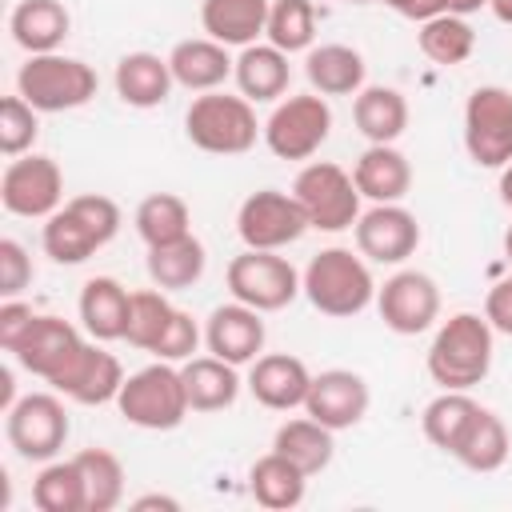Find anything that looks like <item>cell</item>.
I'll use <instances>...</instances> for the list:
<instances>
[{
	"instance_id": "cell-1",
	"label": "cell",
	"mask_w": 512,
	"mask_h": 512,
	"mask_svg": "<svg viewBox=\"0 0 512 512\" xmlns=\"http://www.w3.org/2000/svg\"><path fill=\"white\" fill-rule=\"evenodd\" d=\"M124 216H120V204L112 196H100V192H88V196H72L64 200L40 228V244H44V256L52 264H84L92 260L104 244L116 240Z\"/></svg>"
},
{
	"instance_id": "cell-2",
	"label": "cell",
	"mask_w": 512,
	"mask_h": 512,
	"mask_svg": "<svg viewBox=\"0 0 512 512\" xmlns=\"http://www.w3.org/2000/svg\"><path fill=\"white\" fill-rule=\"evenodd\" d=\"M492 352H496V332L484 320V312H452L436 328L424 364L432 384L472 392L492 372Z\"/></svg>"
},
{
	"instance_id": "cell-3",
	"label": "cell",
	"mask_w": 512,
	"mask_h": 512,
	"mask_svg": "<svg viewBox=\"0 0 512 512\" xmlns=\"http://www.w3.org/2000/svg\"><path fill=\"white\" fill-rule=\"evenodd\" d=\"M300 288H304L308 304L332 320H352L368 304H376V280H372L368 260L340 244L320 248L308 260V268L300 272Z\"/></svg>"
},
{
	"instance_id": "cell-4",
	"label": "cell",
	"mask_w": 512,
	"mask_h": 512,
	"mask_svg": "<svg viewBox=\"0 0 512 512\" xmlns=\"http://www.w3.org/2000/svg\"><path fill=\"white\" fill-rule=\"evenodd\" d=\"M184 136L192 148L208 156H244L256 136H264V124L256 120V104L232 92H200L184 112Z\"/></svg>"
},
{
	"instance_id": "cell-5",
	"label": "cell",
	"mask_w": 512,
	"mask_h": 512,
	"mask_svg": "<svg viewBox=\"0 0 512 512\" xmlns=\"http://www.w3.org/2000/svg\"><path fill=\"white\" fill-rule=\"evenodd\" d=\"M116 412L144 432H172L188 420V392H184V376L172 360H152L144 368H136L132 376H124L120 396H116Z\"/></svg>"
},
{
	"instance_id": "cell-6",
	"label": "cell",
	"mask_w": 512,
	"mask_h": 512,
	"mask_svg": "<svg viewBox=\"0 0 512 512\" xmlns=\"http://www.w3.org/2000/svg\"><path fill=\"white\" fill-rule=\"evenodd\" d=\"M100 80L96 68L84 64L80 56H64V52H44V56H28L16 72V92L44 116V112H72L84 108L96 96Z\"/></svg>"
},
{
	"instance_id": "cell-7",
	"label": "cell",
	"mask_w": 512,
	"mask_h": 512,
	"mask_svg": "<svg viewBox=\"0 0 512 512\" xmlns=\"http://www.w3.org/2000/svg\"><path fill=\"white\" fill-rule=\"evenodd\" d=\"M292 196L300 200L308 224L316 232H344L360 220V188L352 180V172H344L332 160H312L296 172L292 180Z\"/></svg>"
},
{
	"instance_id": "cell-8",
	"label": "cell",
	"mask_w": 512,
	"mask_h": 512,
	"mask_svg": "<svg viewBox=\"0 0 512 512\" xmlns=\"http://www.w3.org/2000/svg\"><path fill=\"white\" fill-rule=\"evenodd\" d=\"M332 136V108L320 92H300L276 100L264 120V144L276 160H312Z\"/></svg>"
},
{
	"instance_id": "cell-9",
	"label": "cell",
	"mask_w": 512,
	"mask_h": 512,
	"mask_svg": "<svg viewBox=\"0 0 512 512\" xmlns=\"http://www.w3.org/2000/svg\"><path fill=\"white\" fill-rule=\"evenodd\" d=\"M224 280H228L232 300L256 312H280L304 292L292 260L280 252H260V248H244L240 256H232Z\"/></svg>"
},
{
	"instance_id": "cell-10",
	"label": "cell",
	"mask_w": 512,
	"mask_h": 512,
	"mask_svg": "<svg viewBox=\"0 0 512 512\" xmlns=\"http://www.w3.org/2000/svg\"><path fill=\"white\" fill-rule=\"evenodd\" d=\"M464 152L476 168L512 164V92L500 84H480L464 100Z\"/></svg>"
},
{
	"instance_id": "cell-11",
	"label": "cell",
	"mask_w": 512,
	"mask_h": 512,
	"mask_svg": "<svg viewBox=\"0 0 512 512\" xmlns=\"http://www.w3.org/2000/svg\"><path fill=\"white\" fill-rule=\"evenodd\" d=\"M4 432L8 444L16 448L20 460L28 464H48L60 456L64 440H68V412L60 392H28L20 396L8 412H4Z\"/></svg>"
},
{
	"instance_id": "cell-12",
	"label": "cell",
	"mask_w": 512,
	"mask_h": 512,
	"mask_svg": "<svg viewBox=\"0 0 512 512\" xmlns=\"http://www.w3.org/2000/svg\"><path fill=\"white\" fill-rule=\"evenodd\" d=\"M0 204L20 220H48L64 204V172L44 152H24L8 160L0 176Z\"/></svg>"
},
{
	"instance_id": "cell-13",
	"label": "cell",
	"mask_w": 512,
	"mask_h": 512,
	"mask_svg": "<svg viewBox=\"0 0 512 512\" xmlns=\"http://www.w3.org/2000/svg\"><path fill=\"white\" fill-rule=\"evenodd\" d=\"M308 228L312 224H308L300 200L280 188H260V192L244 196V204L236 208V236L244 240V248L280 252V248L296 244Z\"/></svg>"
},
{
	"instance_id": "cell-14",
	"label": "cell",
	"mask_w": 512,
	"mask_h": 512,
	"mask_svg": "<svg viewBox=\"0 0 512 512\" xmlns=\"http://www.w3.org/2000/svg\"><path fill=\"white\" fill-rule=\"evenodd\" d=\"M376 312L388 332L420 336L440 320V288L420 268H400L384 284H376Z\"/></svg>"
},
{
	"instance_id": "cell-15",
	"label": "cell",
	"mask_w": 512,
	"mask_h": 512,
	"mask_svg": "<svg viewBox=\"0 0 512 512\" xmlns=\"http://www.w3.org/2000/svg\"><path fill=\"white\" fill-rule=\"evenodd\" d=\"M352 236H356V252L368 264L396 268L408 256H416V248H420V220L404 204H372L352 224Z\"/></svg>"
},
{
	"instance_id": "cell-16",
	"label": "cell",
	"mask_w": 512,
	"mask_h": 512,
	"mask_svg": "<svg viewBox=\"0 0 512 512\" xmlns=\"http://www.w3.org/2000/svg\"><path fill=\"white\" fill-rule=\"evenodd\" d=\"M120 384H124L120 360H116L100 340H92V336H88V340L76 348V356L48 380V388H56L64 400L84 404V408H92V404H116Z\"/></svg>"
},
{
	"instance_id": "cell-17",
	"label": "cell",
	"mask_w": 512,
	"mask_h": 512,
	"mask_svg": "<svg viewBox=\"0 0 512 512\" xmlns=\"http://www.w3.org/2000/svg\"><path fill=\"white\" fill-rule=\"evenodd\" d=\"M368 404H372L368 380L360 372H352V368L316 372L312 384H308V396H304V412L312 420H320L324 428H332V432L356 428L368 416Z\"/></svg>"
},
{
	"instance_id": "cell-18",
	"label": "cell",
	"mask_w": 512,
	"mask_h": 512,
	"mask_svg": "<svg viewBox=\"0 0 512 512\" xmlns=\"http://www.w3.org/2000/svg\"><path fill=\"white\" fill-rule=\"evenodd\" d=\"M264 340H268V328H264V312L240 304V300H228V304H216L204 320V348L236 368L252 364L260 352H264Z\"/></svg>"
},
{
	"instance_id": "cell-19",
	"label": "cell",
	"mask_w": 512,
	"mask_h": 512,
	"mask_svg": "<svg viewBox=\"0 0 512 512\" xmlns=\"http://www.w3.org/2000/svg\"><path fill=\"white\" fill-rule=\"evenodd\" d=\"M244 384H248V392H252V400L260 408H268V412H292V408H304L312 372L292 352H260L248 364V380Z\"/></svg>"
},
{
	"instance_id": "cell-20",
	"label": "cell",
	"mask_w": 512,
	"mask_h": 512,
	"mask_svg": "<svg viewBox=\"0 0 512 512\" xmlns=\"http://www.w3.org/2000/svg\"><path fill=\"white\" fill-rule=\"evenodd\" d=\"M84 344V336H80V328L76 324H68L64 316H36V324H32V332L20 340V348L12 352L16 356V364L24 368V372H32V376H40L44 384L76 356V348Z\"/></svg>"
},
{
	"instance_id": "cell-21",
	"label": "cell",
	"mask_w": 512,
	"mask_h": 512,
	"mask_svg": "<svg viewBox=\"0 0 512 512\" xmlns=\"http://www.w3.org/2000/svg\"><path fill=\"white\" fill-rule=\"evenodd\" d=\"M168 68H172V80L180 88L200 96V92H216L224 80H232L236 60L228 56V44H220L212 36H192V40L172 44Z\"/></svg>"
},
{
	"instance_id": "cell-22",
	"label": "cell",
	"mask_w": 512,
	"mask_h": 512,
	"mask_svg": "<svg viewBox=\"0 0 512 512\" xmlns=\"http://www.w3.org/2000/svg\"><path fill=\"white\" fill-rule=\"evenodd\" d=\"M352 180L364 200L400 204L412 188V164L396 144H368L352 164Z\"/></svg>"
},
{
	"instance_id": "cell-23",
	"label": "cell",
	"mask_w": 512,
	"mask_h": 512,
	"mask_svg": "<svg viewBox=\"0 0 512 512\" xmlns=\"http://www.w3.org/2000/svg\"><path fill=\"white\" fill-rule=\"evenodd\" d=\"M112 84H116V96L128 104V108H160L176 80H172V68H168V56H156V52H128L116 60V72H112Z\"/></svg>"
},
{
	"instance_id": "cell-24",
	"label": "cell",
	"mask_w": 512,
	"mask_h": 512,
	"mask_svg": "<svg viewBox=\"0 0 512 512\" xmlns=\"http://www.w3.org/2000/svg\"><path fill=\"white\" fill-rule=\"evenodd\" d=\"M128 304H132V292H128L116 276H92V280H84V288H80L76 312H80L84 332H88L92 340L108 344V340H124Z\"/></svg>"
},
{
	"instance_id": "cell-25",
	"label": "cell",
	"mask_w": 512,
	"mask_h": 512,
	"mask_svg": "<svg viewBox=\"0 0 512 512\" xmlns=\"http://www.w3.org/2000/svg\"><path fill=\"white\" fill-rule=\"evenodd\" d=\"M8 32L16 48H24L28 56H44L60 52V44L72 32V16L60 0H20L8 16Z\"/></svg>"
},
{
	"instance_id": "cell-26",
	"label": "cell",
	"mask_w": 512,
	"mask_h": 512,
	"mask_svg": "<svg viewBox=\"0 0 512 512\" xmlns=\"http://www.w3.org/2000/svg\"><path fill=\"white\" fill-rule=\"evenodd\" d=\"M352 120L368 144H396L408 128V100L392 84H364L352 96Z\"/></svg>"
},
{
	"instance_id": "cell-27",
	"label": "cell",
	"mask_w": 512,
	"mask_h": 512,
	"mask_svg": "<svg viewBox=\"0 0 512 512\" xmlns=\"http://www.w3.org/2000/svg\"><path fill=\"white\" fill-rule=\"evenodd\" d=\"M268 8L272 0H200V28L228 48H248L264 36Z\"/></svg>"
},
{
	"instance_id": "cell-28",
	"label": "cell",
	"mask_w": 512,
	"mask_h": 512,
	"mask_svg": "<svg viewBox=\"0 0 512 512\" xmlns=\"http://www.w3.org/2000/svg\"><path fill=\"white\" fill-rule=\"evenodd\" d=\"M184 376V392H188V408L192 412H224L236 404L244 380L236 372V364L220 360V356H192L180 364Z\"/></svg>"
},
{
	"instance_id": "cell-29",
	"label": "cell",
	"mask_w": 512,
	"mask_h": 512,
	"mask_svg": "<svg viewBox=\"0 0 512 512\" xmlns=\"http://www.w3.org/2000/svg\"><path fill=\"white\" fill-rule=\"evenodd\" d=\"M304 76L320 96H356L364 88L368 64L352 44H312L304 56Z\"/></svg>"
},
{
	"instance_id": "cell-30",
	"label": "cell",
	"mask_w": 512,
	"mask_h": 512,
	"mask_svg": "<svg viewBox=\"0 0 512 512\" xmlns=\"http://www.w3.org/2000/svg\"><path fill=\"white\" fill-rule=\"evenodd\" d=\"M288 52H280L276 44H248L240 48L236 56V68H232V80L240 88L244 100L252 104H272L288 92Z\"/></svg>"
},
{
	"instance_id": "cell-31",
	"label": "cell",
	"mask_w": 512,
	"mask_h": 512,
	"mask_svg": "<svg viewBox=\"0 0 512 512\" xmlns=\"http://www.w3.org/2000/svg\"><path fill=\"white\" fill-rule=\"evenodd\" d=\"M248 492L260 508H272V512H288L304 500L308 492V472H300L288 456H280L276 448L264 452L252 468H248Z\"/></svg>"
},
{
	"instance_id": "cell-32",
	"label": "cell",
	"mask_w": 512,
	"mask_h": 512,
	"mask_svg": "<svg viewBox=\"0 0 512 512\" xmlns=\"http://www.w3.org/2000/svg\"><path fill=\"white\" fill-rule=\"evenodd\" d=\"M272 448H276L280 456H288L300 472L316 476V472H324V468L332 464V456H336V432L324 428L320 420H312V416L304 412V416H292V420H284V424L276 428Z\"/></svg>"
},
{
	"instance_id": "cell-33",
	"label": "cell",
	"mask_w": 512,
	"mask_h": 512,
	"mask_svg": "<svg viewBox=\"0 0 512 512\" xmlns=\"http://www.w3.org/2000/svg\"><path fill=\"white\" fill-rule=\"evenodd\" d=\"M144 268H148V280H152L156 288H164V292H184V288L200 284V276H204V268H208V252H204V244L188 232V236H180V240H168V244L148 248Z\"/></svg>"
},
{
	"instance_id": "cell-34",
	"label": "cell",
	"mask_w": 512,
	"mask_h": 512,
	"mask_svg": "<svg viewBox=\"0 0 512 512\" xmlns=\"http://www.w3.org/2000/svg\"><path fill=\"white\" fill-rule=\"evenodd\" d=\"M508 452H512V436H508V424L492 412V408H480L476 420L468 424V432L460 436L452 460H460L468 472H500L508 464Z\"/></svg>"
},
{
	"instance_id": "cell-35",
	"label": "cell",
	"mask_w": 512,
	"mask_h": 512,
	"mask_svg": "<svg viewBox=\"0 0 512 512\" xmlns=\"http://www.w3.org/2000/svg\"><path fill=\"white\" fill-rule=\"evenodd\" d=\"M480 408H484V404H476L468 392L440 388V396H432V400L424 404V412H420V428H424V436H428L432 448H440V452L452 456L456 444H460V436L468 432V424L476 420Z\"/></svg>"
},
{
	"instance_id": "cell-36",
	"label": "cell",
	"mask_w": 512,
	"mask_h": 512,
	"mask_svg": "<svg viewBox=\"0 0 512 512\" xmlns=\"http://www.w3.org/2000/svg\"><path fill=\"white\" fill-rule=\"evenodd\" d=\"M416 44H420V52H424L432 64L456 68V64H464V60L476 52V32H472L468 16L440 12V16H432V20L420 24Z\"/></svg>"
},
{
	"instance_id": "cell-37",
	"label": "cell",
	"mask_w": 512,
	"mask_h": 512,
	"mask_svg": "<svg viewBox=\"0 0 512 512\" xmlns=\"http://www.w3.org/2000/svg\"><path fill=\"white\" fill-rule=\"evenodd\" d=\"M132 224H136V236L148 248H156V244H168V240L188 236L192 232V212H188V204L176 192H152V196H144L136 204Z\"/></svg>"
},
{
	"instance_id": "cell-38",
	"label": "cell",
	"mask_w": 512,
	"mask_h": 512,
	"mask_svg": "<svg viewBox=\"0 0 512 512\" xmlns=\"http://www.w3.org/2000/svg\"><path fill=\"white\" fill-rule=\"evenodd\" d=\"M32 504L40 512H88L84 476L76 460H48L32 480Z\"/></svg>"
},
{
	"instance_id": "cell-39",
	"label": "cell",
	"mask_w": 512,
	"mask_h": 512,
	"mask_svg": "<svg viewBox=\"0 0 512 512\" xmlns=\"http://www.w3.org/2000/svg\"><path fill=\"white\" fill-rule=\"evenodd\" d=\"M80 476H84V496L88 512H112L124 500V464L108 448H84L72 456Z\"/></svg>"
},
{
	"instance_id": "cell-40",
	"label": "cell",
	"mask_w": 512,
	"mask_h": 512,
	"mask_svg": "<svg viewBox=\"0 0 512 512\" xmlns=\"http://www.w3.org/2000/svg\"><path fill=\"white\" fill-rule=\"evenodd\" d=\"M268 44L280 52H308L316 44V4L312 0H272L268 8Z\"/></svg>"
},
{
	"instance_id": "cell-41",
	"label": "cell",
	"mask_w": 512,
	"mask_h": 512,
	"mask_svg": "<svg viewBox=\"0 0 512 512\" xmlns=\"http://www.w3.org/2000/svg\"><path fill=\"white\" fill-rule=\"evenodd\" d=\"M176 316V304L164 296V288H140L132 292V304H128V328H124V340L140 352H152L164 336V328L172 324Z\"/></svg>"
},
{
	"instance_id": "cell-42",
	"label": "cell",
	"mask_w": 512,
	"mask_h": 512,
	"mask_svg": "<svg viewBox=\"0 0 512 512\" xmlns=\"http://www.w3.org/2000/svg\"><path fill=\"white\" fill-rule=\"evenodd\" d=\"M36 136H40V112L20 92L4 96V104H0V152L8 160H16V156L32 152Z\"/></svg>"
},
{
	"instance_id": "cell-43",
	"label": "cell",
	"mask_w": 512,
	"mask_h": 512,
	"mask_svg": "<svg viewBox=\"0 0 512 512\" xmlns=\"http://www.w3.org/2000/svg\"><path fill=\"white\" fill-rule=\"evenodd\" d=\"M200 340H204V332H200V324L192 320V312L176 308V316H172V324L164 328V336H160V344L152 348V356H156V360L184 364V360H192V356H196Z\"/></svg>"
},
{
	"instance_id": "cell-44",
	"label": "cell",
	"mask_w": 512,
	"mask_h": 512,
	"mask_svg": "<svg viewBox=\"0 0 512 512\" xmlns=\"http://www.w3.org/2000/svg\"><path fill=\"white\" fill-rule=\"evenodd\" d=\"M28 284H32V256H28V248H24L20 240L4 236V240H0V296L12 300V296H20Z\"/></svg>"
},
{
	"instance_id": "cell-45",
	"label": "cell",
	"mask_w": 512,
	"mask_h": 512,
	"mask_svg": "<svg viewBox=\"0 0 512 512\" xmlns=\"http://www.w3.org/2000/svg\"><path fill=\"white\" fill-rule=\"evenodd\" d=\"M36 316H40V312H32V304H24L20 296L4 300V304H0V348H4V352H16L20 340L32 332Z\"/></svg>"
},
{
	"instance_id": "cell-46",
	"label": "cell",
	"mask_w": 512,
	"mask_h": 512,
	"mask_svg": "<svg viewBox=\"0 0 512 512\" xmlns=\"http://www.w3.org/2000/svg\"><path fill=\"white\" fill-rule=\"evenodd\" d=\"M484 320L492 324V332L512 336V276L496 280L484 296Z\"/></svg>"
},
{
	"instance_id": "cell-47",
	"label": "cell",
	"mask_w": 512,
	"mask_h": 512,
	"mask_svg": "<svg viewBox=\"0 0 512 512\" xmlns=\"http://www.w3.org/2000/svg\"><path fill=\"white\" fill-rule=\"evenodd\" d=\"M372 4H384V8H392L396 16L416 20V24H424V20H432V16L444 12V0H372Z\"/></svg>"
},
{
	"instance_id": "cell-48",
	"label": "cell",
	"mask_w": 512,
	"mask_h": 512,
	"mask_svg": "<svg viewBox=\"0 0 512 512\" xmlns=\"http://www.w3.org/2000/svg\"><path fill=\"white\" fill-rule=\"evenodd\" d=\"M132 512H180V500L164 496V492H148V496L132 500Z\"/></svg>"
},
{
	"instance_id": "cell-49",
	"label": "cell",
	"mask_w": 512,
	"mask_h": 512,
	"mask_svg": "<svg viewBox=\"0 0 512 512\" xmlns=\"http://www.w3.org/2000/svg\"><path fill=\"white\" fill-rule=\"evenodd\" d=\"M480 8H488V0H444V12H456V16H472Z\"/></svg>"
},
{
	"instance_id": "cell-50",
	"label": "cell",
	"mask_w": 512,
	"mask_h": 512,
	"mask_svg": "<svg viewBox=\"0 0 512 512\" xmlns=\"http://www.w3.org/2000/svg\"><path fill=\"white\" fill-rule=\"evenodd\" d=\"M16 400H20V396H16V388H12V372L4 368V372H0V408L8 412V408H12Z\"/></svg>"
},
{
	"instance_id": "cell-51",
	"label": "cell",
	"mask_w": 512,
	"mask_h": 512,
	"mask_svg": "<svg viewBox=\"0 0 512 512\" xmlns=\"http://www.w3.org/2000/svg\"><path fill=\"white\" fill-rule=\"evenodd\" d=\"M496 192H500L504 208H512V164H504V168H500V184H496Z\"/></svg>"
},
{
	"instance_id": "cell-52",
	"label": "cell",
	"mask_w": 512,
	"mask_h": 512,
	"mask_svg": "<svg viewBox=\"0 0 512 512\" xmlns=\"http://www.w3.org/2000/svg\"><path fill=\"white\" fill-rule=\"evenodd\" d=\"M488 8H492V16H496L500 24L512 28V0H488Z\"/></svg>"
},
{
	"instance_id": "cell-53",
	"label": "cell",
	"mask_w": 512,
	"mask_h": 512,
	"mask_svg": "<svg viewBox=\"0 0 512 512\" xmlns=\"http://www.w3.org/2000/svg\"><path fill=\"white\" fill-rule=\"evenodd\" d=\"M504 260L512 264V224H508V232H504Z\"/></svg>"
},
{
	"instance_id": "cell-54",
	"label": "cell",
	"mask_w": 512,
	"mask_h": 512,
	"mask_svg": "<svg viewBox=\"0 0 512 512\" xmlns=\"http://www.w3.org/2000/svg\"><path fill=\"white\" fill-rule=\"evenodd\" d=\"M344 4H372V0H344Z\"/></svg>"
}]
</instances>
